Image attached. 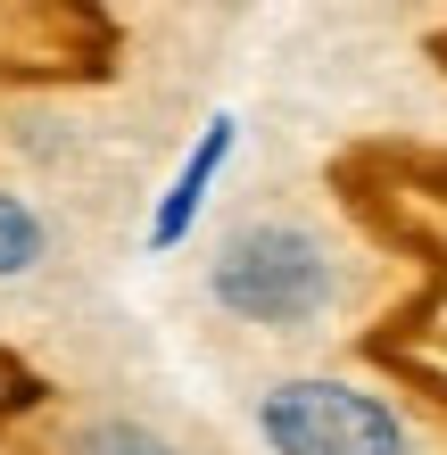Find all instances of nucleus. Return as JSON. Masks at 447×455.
<instances>
[{"label":"nucleus","instance_id":"nucleus-3","mask_svg":"<svg viewBox=\"0 0 447 455\" xmlns=\"http://www.w3.org/2000/svg\"><path fill=\"white\" fill-rule=\"evenodd\" d=\"M224 149H232V124L216 116V124H207V141H199V157L182 166V182L166 191V207H157V224H149L157 249H174V240H182V224H191V207H199V191H207V174L224 166Z\"/></svg>","mask_w":447,"mask_h":455},{"label":"nucleus","instance_id":"nucleus-4","mask_svg":"<svg viewBox=\"0 0 447 455\" xmlns=\"http://www.w3.org/2000/svg\"><path fill=\"white\" fill-rule=\"evenodd\" d=\"M34 257H42V224L25 216L9 191H0V282H9V274H25Z\"/></svg>","mask_w":447,"mask_h":455},{"label":"nucleus","instance_id":"nucleus-5","mask_svg":"<svg viewBox=\"0 0 447 455\" xmlns=\"http://www.w3.org/2000/svg\"><path fill=\"white\" fill-rule=\"evenodd\" d=\"M75 455H174V447L149 439V431H133V422H92V431L75 439Z\"/></svg>","mask_w":447,"mask_h":455},{"label":"nucleus","instance_id":"nucleus-1","mask_svg":"<svg viewBox=\"0 0 447 455\" xmlns=\"http://www.w3.org/2000/svg\"><path fill=\"white\" fill-rule=\"evenodd\" d=\"M216 299L249 323H274V331H299L315 323L331 299H339V274L323 257V240L299 232V224H249L224 240L216 257Z\"/></svg>","mask_w":447,"mask_h":455},{"label":"nucleus","instance_id":"nucleus-2","mask_svg":"<svg viewBox=\"0 0 447 455\" xmlns=\"http://www.w3.org/2000/svg\"><path fill=\"white\" fill-rule=\"evenodd\" d=\"M257 422L274 455H406V422L348 381H282L266 389Z\"/></svg>","mask_w":447,"mask_h":455}]
</instances>
